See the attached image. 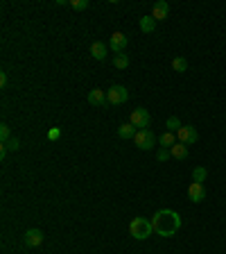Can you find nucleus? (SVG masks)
Segmentation results:
<instances>
[{"mask_svg": "<svg viewBox=\"0 0 226 254\" xmlns=\"http://www.w3.org/2000/svg\"><path fill=\"white\" fill-rule=\"evenodd\" d=\"M152 225H154V232L163 238H170L174 236L181 229V215L172 209H158L152 218Z\"/></svg>", "mask_w": 226, "mask_h": 254, "instance_id": "1", "label": "nucleus"}, {"mask_svg": "<svg viewBox=\"0 0 226 254\" xmlns=\"http://www.w3.org/2000/svg\"><path fill=\"white\" fill-rule=\"evenodd\" d=\"M129 234L134 238H138V241H145V238H149V236L154 234V225L147 218H134L129 225Z\"/></svg>", "mask_w": 226, "mask_h": 254, "instance_id": "2", "label": "nucleus"}, {"mask_svg": "<svg viewBox=\"0 0 226 254\" xmlns=\"http://www.w3.org/2000/svg\"><path fill=\"white\" fill-rule=\"evenodd\" d=\"M134 141H136V145L140 148V150H152L156 145V134L152 130H138V134L134 137Z\"/></svg>", "mask_w": 226, "mask_h": 254, "instance_id": "3", "label": "nucleus"}, {"mask_svg": "<svg viewBox=\"0 0 226 254\" xmlns=\"http://www.w3.org/2000/svg\"><path fill=\"white\" fill-rule=\"evenodd\" d=\"M106 100H109V104H124L129 100V91L120 84H113L109 91H106Z\"/></svg>", "mask_w": 226, "mask_h": 254, "instance_id": "4", "label": "nucleus"}, {"mask_svg": "<svg viewBox=\"0 0 226 254\" xmlns=\"http://www.w3.org/2000/svg\"><path fill=\"white\" fill-rule=\"evenodd\" d=\"M176 138H179V143H186V145H194L199 141V134L194 130V125H183L179 132H176Z\"/></svg>", "mask_w": 226, "mask_h": 254, "instance_id": "5", "label": "nucleus"}, {"mask_svg": "<svg viewBox=\"0 0 226 254\" xmlns=\"http://www.w3.org/2000/svg\"><path fill=\"white\" fill-rule=\"evenodd\" d=\"M129 123L134 125L136 130H147V125H149V111H147V109H142V107L134 109V111H131Z\"/></svg>", "mask_w": 226, "mask_h": 254, "instance_id": "6", "label": "nucleus"}, {"mask_svg": "<svg viewBox=\"0 0 226 254\" xmlns=\"http://www.w3.org/2000/svg\"><path fill=\"white\" fill-rule=\"evenodd\" d=\"M109 48L116 52V55H122L124 48H127V37H124L122 32H113L109 39Z\"/></svg>", "mask_w": 226, "mask_h": 254, "instance_id": "7", "label": "nucleus"}, {"mask_svg": "<svg viewBox=\"0 0 226 254\" xmlns=\"http://www.w3.org/2000/svg\"><path fill=\"white\" fill-rule=\"evenodd\" d=\"M188 197H190V202H204V197H206L204 184H197V182L190 184V186H188Z\"/></svg>", "mask_w": 226, "mask_h": 254, "instance_id": "8", "label": "nucleus"}, {"mask_svg": "<svg viewBox=\"0 0 226 254\" xmlns=\"http://www.w3.org/2000/svg\"><path fill=\"white\" fill-rule=\"evenodd\" d=\"M43 243V232L41 229H27L25 232V245L27 248H39Z\"/></svg>", "mask_w": 226, "mask_h": 254, "instance_id": "9", "label": "nucleus"}, {"mask_svg": "<svg viewBox=\"0 0 226 254\" xmlns=\"http://www.w3.org/2000/svg\"><path fill=\"white\" fill-rule=\"evenodd\" d=\"M88 104H93V107H106L109 104V100H106V93L102 91V89H93V91L88 93Z\"/></svg>", "mask_w": 226, "mask_h": 254, "instance_id": "10", "label": "nucleus"}, {"mask_svg": "<svg viewBox=\"0 0 226 254\" xmlns=\"http://www.w3.org/2000/svg\"><path fill=\"white\" fill-rule=\"evenodd\" d=\"M106 50H109V46H106L104 41H95V43L90 46V57L97 59V61H104V59H106Z\"/></svg>", "mask_w": 226, "mask_h": 254, "instance_id": "11", "label": "nucleus"}, {"mask_svg": "<svg viewBox=\"0 0 226 254\" xmlns=\"http://www.w3.org/2000/svg\"><path fill=\"white\" fill-rule=\"evenodd\" d=\"M170 14V5L165 2V0H158L154 5V9H152V16H154V20H165Z\"/></svg>", "mask_w": 226, "mask_h": 254, "instance_id": "12", "label": "nucleus"}, {"mask_svg": "<svg viewBox=\"0 0 226 254\" xmlns=\"http://www.w3.org/2000/svg\"><path fill=\"white\" fill-rule=\"evenodd\" d=\"M170 155L174 156V159H179V161H183V159H188V155H190V152H188V145L186 143H176V145H172V148H170Z\"/></svg>", "mask_w": 226, "mask_h": 254, "instance_id": "13", "label": "nucleus"}, {"mask_svg": "<svg viewBox=\"0 0 226 254\" xmlns=\"http://www.w3.org/2000/svg\"><path fill=\"white\" fill-rule=\"evenodd\" d=\"M156 23L158 20H154V16H140V32L152 34L156 30Z\"/></svg>", "mask_w": 226, "mask_h": 254, "instance_id": "14", "label": "nucleus"}, {"mask_svg": "<svg viewBox=\"0 0 226 254\" xmlns=\"http://www.w3.org/2000/svg\"><path fill=\"white\" fill-rule=\"evenodd\" d=\"M136 134H138V130H136L131 123L120 125V127H118V137H120V138H134Z\"/></svg>", "mask_w": 226, "mask_h": 254, "instance_id": "15", "label": "nucleus"}, {"mask_svg": "<svg viewBox=\"0 0 226 254\" xmlns=\"http://www.w3.org/2000/svg\"><path fill=\"white\" fill-rule=\"evenodd\" d=\"M158 145H161V148H172V145H176V137L174 134H172V132H163L161 137H158Z\"/></svg>", "mask_w": 226, "mask_h": 254, "instance_id": "16", "label": "nucleus"}, {"mask_svg": "<svg viewBox=\"0 0 226 254\" xmlns=\"http://www.w3.org/2000/svg\"><path fill=\"white\" fill-rule=\"evenodd\" d=\"M206 175H208V170L204 168V166H197V168L192 170V182L204 184V182H206Z\"/></svg>", "mask_w": 226, "mask_h": 254, "instance_id": "17", "label": "nucleus"}, {"mask_svg": "<svg viewBox=\"0 0 226 254\" xmlns=\"http://www.w3.org/2000/svg\"><path fill=\"white\" fill-rule=\"evenodd\" d=\"M181 127H183V125H181V120L176 116H170L168 120H165V130L172 132V134H174V132H179Z\"/></svg>", "mask_w": 226, "mask_h": 254, "instance_id": "18", "label": "nucleus"}, {"mask_svg": "<svg viewBox=\"0 0 226 254\" xmlns=\"http://www.w3.org/2000/svg\"><path fill=\"white\" fill-rule=\"evenodd\" d=\"M113 66H116L118 71H124V68H127V66H129V57H127V55H116V59H113Z\"/></svg>", "mask_w": 226, "mask_h": 254, "instance_id": "19", "label": "nucleus"}, {"mask_svg": "<svg viewBox=\"0 0 226 254\" xmlns=\"http://www.w3.org/2000/svg\"><path fill=\"white\" fill-rule=\"evenodd\" d=\"M172 68H174L176 73H186L188 71V61L183 57H176L174 61H172Z\"/></svg>", "mask_w": 226, "mask_h": 254, "instance_id": "20", "label": "nucleus"}, {"mask_svg": "<svg viewBox=\"0 0 226 254\" xmlns=\"http://www.w3.org/2000/svg\"><path fill=\"white\" fill-rule=\"evenodd\" d=\"M9 138H12V130H9V125H7V123H2V125H0V141L7 143Z\"/></svg>", "mask_w": 226, "mask_h": 254, "instance_id": "21", "label": "nucleus"}, {"mask_svg": "<svg viewBox=\"0 0 226 254\" xmlns=\"http://www.w3.org/2000/svg\"><path fill=\"white\" fill-rule=\"evenodd\" d=\"M2 145H5V148H7V150H9V152H16V150H18V148H20V141H18V138H16V137H12V138H9V141H7V143H2Z\"/></svg>", "mask_w": 226, "mask_h": 254, "instance_id": "22", "label": "nucleus"}, {"mask_svg": "<svg viewBox=\"0 0 226 254\" xmlns=\"http://www.w3.org/2000/svg\"><path fill=\"white\" fill-rule=\"evenodd\" d=\"M68 5H70L72 9H79V12H82V9H88V0H70Z\"/></svg>", "mask_w": 226, "mask_h": 254, "instance_id": "23", "label": "nucleus"}, {"mask_svg": "<svg viewBox=\"0 0 226 254\" xmlns=\"http://www.w3.org/2000/svg\"><path fill=\"white\" fill-rule=\"evenodd\" d=\"M48 138H50V141H59V138H61V130H59V127H52V130L48 132Z\"/></svg>", "mask_w": 226, "mask_h": 254, "instance_id": "24", "label": "nucleus"}, {"mask_svg": "<svg viewBox=\"0 0 226 254\" xmlns=\"http://www.w3.org/2000/svg\"><path fill=\"white\" fill-rule=\"evenodd\" d=\"M170 156H172V155H170L168 148H161V150H158V155H156V159H158V161H168Z\"/></svg>", "mask_w": 226, "mask_h": 254, "instance_id": "25", "label": "nucleus"}, {"mask_svg": "<svg viewBox=\"0 0 226 254\" xmlns=\"http://www.w3.org/2000/svg\"><path fill=\"white\" fill-rule=\"evenodd\" d=\"M0 86H2V89L7 86V75H5V73H0Z\"/></svg>", "mask_w": 226, "mask_h": 254, "instance_id": "26", "label": "nucleus"}, {"mask_svg": "<svg viewBox=\"0 0 226 254\" xmlns=\"http://www.w3.org/2000/svg\"><path fill=\"white\" fill-rule=\"evenodd\" d=\"M7 152H9V150H7L5 145H2V148H0V159H5V156H7Z\"/></svg>", "mask_w": 226, "mask_h": 254, "instance_id": "27", "label": "nucleus"}]
</instances>
